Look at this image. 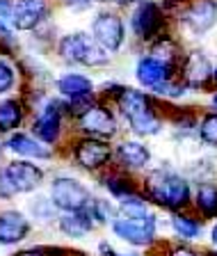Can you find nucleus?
<instances>
[{
	"label": "nucleus",
	"instance_id": "20",
	"mask_svg": "<svg viewBox=\"0 0 217 256\" xmlns=\"http://www.w3.org/2000/svg\"><path fill=\"white\" fill-rule=\"evenodd\" d=\"M192 206L204 220H217V183H199L192 192Z\"/></svg>",
	"mask_w": 217,
	"mask_h": 256
},
{
	"label": "nucleus",
	"instance_id": "8",
	"mask_svg": "<svg viewBox=\"0 0 217 256\" xmlns=\"http://www.w3.org/2000/svg\"><path fill=\"white\" fill-rule=\"evenodd\" d=\"M76 122H78V130L82 133V138H96L110 142V140H114L116 130H119L114 114L106 106L87 108L85 112H80L76 117Z\"/></svg>",
	"mask_w": 217,
	"mask_h": 256
},
{
	"label": "nucleus",
	"instance_id": "32",
	"mask_svg": "<svg viewBox=\"0 0 217 256\" xmlns=\"http://www.w3.org/2000/svg\"><path fill=\"white\" fill-rule=\"evenodd\" d=\"M12 10H14V5H12L10 0H0V23L12 18Z\"/></svg>",
	"mask_w": 217,
	"mask_h": 256
},
{
	"label": "nucleus",
	"instance_id": "25",
	"mask_svg": "<svg viewBox=\"0 0 217 256\" xmlns=\"http://www.w3.org/2000/svg\"><path fill=\"white\" fill-rule=\"evenodd\" d=\"M87 213L92 215L96 229H98V226H110V222L116 218V204L108 202V199H101V197H94L92 204L87 206Z\"/></svg>",
	"mask_w": 217,
	"mask_h": 256
},
{
	"label": "nucleus",
	"instance_id": "2",
	"mask_svg": "<svg viewBox=\"0 0 217 256\" xmlns=\"http://www.w3.org/2000/svg\"><path fill=\"white\" fill-rule=\"evenodd\" d=\"M119 103V110L126 117L130 130L138 138H151V135H158L160 128H162V122L158 119L154 110V103L144 92L138 90H124L116 98Z\"/></svg>",
	"mask_w": 217,
	"mask_h": 256
},
{
	"label": "nucleus",
	"instance_id": "39",
	"mask_svg": "<svg viewBox=\"0 0 217 256\" xmlns=\"http://www.w3.org/2000/svg\"><path fill=\"white\" fill-rule=\"evenodd\" d=\"M215 78H217V66H215Z\"/></svg>",
	"mask_w": 217,
	"mask_h": 256
},
{
	"label": "nucleus",
	"instance_id": "7",
	"mask_svg": "<svg viewBox=\"0 0 217 256\" xmlns=\"http://www.w3.org/2000/svg\"><path fill=\"white\" fill-rule=\"evenodd\" d=\"M2 167H5V174L10 178V183L14 186L16 194H34L46 183V170L39 162L14 158L10 162H5Z\"/></svg>",
	"mask_w": 217,
	"mask_h": 256
},
{
	"label": "nucleus",
	"instance_id": "14",
	"mask_svg": "<svg viewBox=\"0 0 217 256\" xmlns=\"http://www.w3.org/2000/svg\"><path fill=\"white\" fill-rule=\"evenodd\" d=\"M46 16V0H18L12 10V23L16 30H34Z\"/></svg>",
	"mask_w": 217,
	"mask_h": 256
},
{
	"label": "nucleus",
	"instance_id": "22",
	"mask_svg": "<svg viewBox=\"0 0 217 256\" xmlns=\"http://www.w3.org/2000/svg\"><path fill=\"white\" fill-rule=\"evenodd\" d=\"M23 124V106L14 98L0 101V135L10 138Z\"/></svg>",
	"mask_w": 217,
	"mask_h": 256
},
{
	"label": "nucleus",
	"instance_id": "11",
	"mask_svg": "<svg viewBox=\"0 0 217 256\" xmlns=\"http://www.w3.org/2000/svg\"><path fill=\"white\" fill-rule=\"evenodd\" d=\"M2 151H10L16 158L23 160H32V162H48L53 160L55 151L46 144H42L32 133H23V130H16L2 144Z\"/></svg>",
	"mask_w": 217,
	"mask_h": 256
},
{
	"label": "nucleus",
	"instance_id": "21",
	"mask_svg": "<svg viewBox=\"0 0 217 256\" xmlns=\"http://www.w3.org/2000/svg\"><path fill=\"white\" fill-rule=\"evenodd\" d=\"M172 231L180 240H196L202 238L204 234V220L194 218V215H188L183 210L172 213Z\"/></svg>",
	"mask_w": 217,
	"mask_h": 256
},
{
	"label": "nucleus",
	"instance_id": "12",
	"mask_svg": "<svg viewBox=\"0 0 217 256\" xmlns=\"http://www.w3.org/2000/svg\"><path fill=\"white\" fill-rule=\"evenodd\" d=\"M92 32H94V42L101 48H106L108 53L119 50L124 44V21L110 12L96 16V21L92 23Z\"/></svg>",
	"mask_w": 217,
	"mask_h": 256
},
{
	"label": "nucleus",
	"instance_id": "1",
	"mask_svg": "<svg viewBox=\"0 0 217 256\" xmlns=\"http://www.w3.org/2000/svg\"><path fill=\"white\" fill-rule=\"evenodd\" d=\"M142 194L158 208H164L170 213L186 210L192 204V186L183 174L172 167H158L144 176Z\"/></svg>",
	"mask_w": 217,
	"mask_h": 256
},
{
	"label": "nucleus",
	"instance_id": "34",
	"mask_svg": "<svg viewBox=\"0 0 217 256\" xmlns=\"http://www.w3.org/2000/svg\"><path fill=\"white\" fill-rule=\"evenodd\" d=\"M210 242L215 245V250H217V222L212 224V229H210Z\"/></svg>",
	"mask_w": 217,
	"mask_h": 256
},
{
	"label": "nucleus",
	"instance_id": "38",
	"mask_svg": "<svg viewBox=\"0 0 217 256\" xmlns=\"http://www.w3.org/2000/svg\"><path fill=\"white\" fill-rule=\"evenodd\" d=\"M69 256H87V254H80V252H74V254H69Z\"/></svg>",
	"mask_w": 217,
	"mask_h": 256
},
{
	"label": "nucleus",
	"instance_id": "18",
	"mask_svg": "<svg viewBox=\"0 0 217 256\" xmlns=\"http://www.w3.org/2000/svg\"><path fill=\"white\" fill-rule=\"evenodd\" d=\"M138 80L144 87H160L162 82L172 80V66L167 62H160L154 58H142L138 62Z\"/></svg>",
	"mask_w": 217,
	"mask_h": 256
},
{
	"label": "nucleus",
	"instance_id": "4",
	"mask_svg": "<svg viewBox=\"0 0 217 256\" xmlns=\"http://www.w3.org/2000/svg\"><path fill=\"white\" fill-rule=\"evenodd\" d=\"M110 231L114 238H119L122 242L130 247H151L158 238V218L154 213L140 215V218H124V215H116L110 222Z\"/></svg>",
	"mask_w": 217,
	"mask_h": 256
},
{
	"label": "nucleus",
	"instance_id": "31",
	"mask_svg": "<svg viewBox=\"0 0 217 256\" xmlns=\"http://www.w3.org/2000/svg\"><path fill=\"white\" fill-rule=\"evenodd\" d=\"M96 256H116V250L110 245V240H101L96 245Z\"/></svg>",
	"mask_w": 217,
	"mask_h": 256
},
{
	"label": "nucleus",
	"instance_id": "33",
	"mask_svg": "<svg viewBox=\"0 0 217 256\" xmlns=\"http://www.w3.org/2000/svg\"><path fill=\"white\" fill-rule=\"evenodd\" d=\"M69 7H74V10H85V7L92 5V0H64Z\"/></svg>",
	"mask_w": 217,
	"mask_h": 256
},
{
	"label": "nucleus",
	"instance_id": "17",
	"mask_svg": "<svg viewBox=\"0 0 217 256\" xmlns=\"http://www.w3.org/2000/svg\"><path fill=\"white\" fill-rule=\"evenodd\" d=\"M217 21V2L215 0H196L186 12V26L194 34L208 32Z\"/></svg>",
	"mask_w": 217,
	"mask_h": 256
},
{
	"label": "nucleus",
	"instance_id": "24",
	"mask_svg": "<svg viewBox=\"0 0 217 256\" xmlns=\"http://www.w3.org/2000/svg\"><path fill=\"white\" fill-rule=\"evenodd\" d=\"M210 78V64L204 55L192 53L186 62V80L190 87H202Z\"/></svg>",
	"mask_w": 217,
	"mask_h": 256
},
{
	"label": "nucleus",
	"instance_id": "37",
	"mask_svg": "<svg viewBox=\"0 0 217 256\" xmlns=\"http://www.w3.org/2000/svg\"><path fill=\"white\" fill-rule=\"evenodd\" d=\"M210 103H212V110H215V114H217V94L212 96V101H210Z\"/></svg>",
	"mask_w": 217,
	"mask_h": 256
},
{
	"label": "nucleus",
	"instance_id": "35",
	"mask_svg": "<svg viewBox=\"0 0 217 256\" xmlns=\"http://www.w3.org/2000/svg\"><path fill=\"white\" fill-rule=\"evenodd\" d=\"M116 256H146V254H135V252H116Z\"/></svg>",
	"mask_w": 217,
	"mask_h": 256
},
{
	"label": "nucleus",
	"instance_id": "3",
	"mask_svg": "<svg viewBox=\"0 0 217 256\" xmlns=\"http://www.w3.org/2000/svg\"><path fill=\"white\" fill-rule=\"evenodd\" d=\"M48 197L58 208V213H78L90 206L94 194H92V188L80 181L78 176L58 174L48 183Z\"/></svg>",
	"mask_w": 217,
	"mask_h": 256
},
{
	"label": "nucleus",
	"instance_id": "28",
	"mask_svg": "<svg viewBox=\"0 0 217 256\" xmlns=\"http://www.w3.org/2000/svg\"><path fill=\"white\" fill-rule=\"evenodd\" d=\"M16 82V74L5 60H0V94H7V92L14 87Z\"/></svg>",
	"mask_w": 217,
	"mask_h": 256
},
{
	"label": "nucleus",
	"instance_id": "10",
	"mask_svg": "<svg viewBox=\"0 0 217 256\" xmlns=\"http://www.w3.org/2000/svg\"><path fill=\"white\" fill-rule=\"evenodd\" d=\"M32 234V222L28 213L18 208H0V247H18Z\"/></svg>",
	"mask_w": 217,
	"mask_h": 256
},
{
	"label": "nucleus",
	"instance_id": "13",
	"mask_svg": "<svg viewBox=\"0 0 217 256\" xmlns=\"http://www.w3.org/2000/svg\"><path fill=\"white\" fill-rule=\"evenodd\" d=\"M122 172H140L146 170L151 162V149L140 140H122L114 146V160Z\"/></svg>",
	"mask_w": 217,
	"mask_h": 256
},
{
	"label": "nucleus",
	"instance_id": "15",
	"mask_svg": "<svg viewBox=\"0 0 217 256\" xmlns=\"http://www.w3.org/2000/svg\"><path fill=\"white\" fill-rule=\"evenodd\" d=\"M55 226H58L60 236L69 240H85L87 236H92V231H96V224L92 215L87 213V208L78 213H60Z\"/></svg>",
	"mask_w": 217,
	"mask_h": 256
},
{
	"label": "nucleus",
	"instance_id": "19",
	"mask_svg": "<svg viewBox=\"0 0 217 256\" xmlns=\"http://www.w3.org/2000/svg\"><path fill=\"white\" fill-rule=\"evenodd\" d=\"M101 186L114 202H119V199H124V197H128V194H135V192L142 190V188L128 176V172H122V170L106 172V174L101 176Z\"/></svg>",
	"mask_w": 217,
	"mask_h": 256
},
{
	"label": "nucleus",
	"instance_id": "6",
	"mask_svg": "<svg viewBox=\"0 0 217 256\" xmlns=\"http://www.w3.org/2000/svg\"><path fill=\"white\" fill-rule=\"evenodd\" d=\"M60 55L64 62L74 64H85V66H103L110 62L106 48H101L92 37H87L85 32H74L66 34L60 42Z\"/></svg>",
	"mask_w": 217,
	"mask_h": 256
},
{
	"label": "nucleus",
	"instance_id": "9",
	"mask_svg": "<svg viewBox=\"0 0 217 256\" xmlns=\"http://www.w3.org/2000/svg\"><path fill=\"white\" fill-rule=\"evenodd\" d=\"M62 103L58 101H48L46 106L42 108L34 122H32V135L39 140L42 144L55 149L60 144V138H62Z\"/></svg>",
	"mask_w": 217,
	"mask_h": 256
},
{
	"label": "nucleus",
	"instance_id": "40",
	"mask_svg": "<svg viewBox=\"0 0 217 256\" xmlns=\"http://www.w3.org/2000/svg\"><path fill=\"white\" fill-rule=\"evenodd\" d=\"M0 154H2V146H0Z\"/></svg>",
	"mask_w": 217,
	"mask_h": 256
},
{
	"label": "nucleus",
	"instance_id": "26",
	"mask_svg": "<svg viewBox=\"0 0 217 256\" xmlns=\"http://www.w3.org/2000/svg\"><path fill=\"white\" fill-rule=\"evenodd\" d=\"M71 252L66 247L60 245H32V247H23V250L14 252L12 256H69Z\"/></svg>",
	"mask_w": 217,
	"mask_h": 256
},
{
	"label": "nucleus",
	"instance_id": "16",
	"mask_svg": "<svg viewBox=\"0 0 217 256\" xmlns=\"http://www.w3.org/2000/svg\"><path fill=\"white\" fill-rule=\"evenodd\" d=\"M132 30L142 39H151L162 28V12L156 2H142L132 12Z\"/></svg>",
	"mask_w": 217,
	"mask_h": 256
},
{
	"label": "nucleus",
	"instance_id": "27",
	"mask_svg": "<svg viewBox=\"0 0 217 256\" xmlns=\"http://www.w3.org/2000/svg\"><path fill=\"white\" fill-rule=\"evenodd\" d=\"M199 138L210 146H217V114H206L199 124Z\"/></svg>",
	"mask_w": 217,
	"mask_h": 256
},
{
	"label": "nucleus",
	"instance_id": "29",
	"mask_svg": "<svg viewBox=\"0 0 217 256\" xmlns=\"http://www.w3.org/2000/svg\"><path fill=\"white\" fill-rule=\"evenodd\" d=\"M18 194H16L14 186L10 183V178H7L5 174V167H0V202H12V199H16Z\"/></svg>",
	"mask_w": 217,
	"mask_h": 256
},
{
	"label": "nucleus",
	"instance_id": "30",
	"mask_svg": "<svg viewBox=\"0 0 217 256\" xmlns=\"http://www.w3.org/2000/svg\"><path fill=\"white\" fill-rule=\"evenodd\" d=\"M164 256H206V254L192 250V247H188V245H176V247H172Z\"/></svg>",
	"mask_w": 217,
	"mask_h": 256
},
{
	"label": "nucleus",
	"instance_id": "23",
	"mask_svg": "<svg viewBox=\"0 0 217 256\" xmlns=\"http://www.w3.org/2000/svg\"><path fill=\"white\" fill-rule=\"evenodd\" d=\"M28 218H30V222H37V224H55L60 218L58 208L53 206V202H50V197L48 194H37V197L30 202V206H28Z\"/></svg>",
	"mask_w": 217,
	"mask_h": 256
},
{
	"label": "nucleus",
	"instance_id": "36",
	"mask_svg": "<svg viewBox=\"0 0 217 256\" xmlns=\"http://www.w3.org/2000/svg\"><path fill=\"white\" fill-rule=\"evenodd\" d=\"M98 2H122L124 5V2H132V0H98Z\"/></svg>",
	"mask_w": 217,
	"mask_h": 256
},
{
	"label": "nucleus",
	"instance_id": "5",
	"mask_svg": "<svg viewBox=\"0 0 217 256\" xmlns=\"http://www.w3.org/2000/svg\"><path fill=\"white\" fill-rule=\"evenodd\" d=\"M112 160H114V146L106 140L78 138L76 144H71V162L82 172L90 174L106 172Z\"/></svg>",
	"mask_w": 217,
	"mask_h": 256
}]
</instances>
